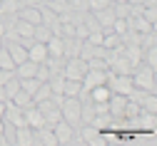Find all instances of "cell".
Listing matches in <instances>:
<instances>
[{
    "mask_svg": "<svg viewBox=\"0 0 157 146\" xmlns=\"http://www.w3.org/2000/svg\"><path fill=\"white\" fill-rule=\"evenodd\" d=\"M122 42V37L117 35V32H112V30H105V37H102V47H107V50H115L117 45Z\"/></svg>",
    "mask_w": 157,
    "mask_h": 146,
    "instance_id": "cell-20",
    "label": "cell"
},
{
    "mask_svg": "<svg viewBox=\"0 0 157 146\" xmlns=\"http://www.w3.org/2000/svg\"><path fill=\"white\" fill-rule=\"evenodd\" d=\"M155 65H157V50L155 47H147V67L155 69Z\"/></svg>",
    "mask_w": 157,
    "mask_h": 146,
    "instance_id": "cell-31",
    "label": "cell"
},
{
    "mask_svg": "<svg viewBox=\"0 0 157 146\" xmlns=\"http://www.w3.org/2000/svg\"><path fill=\"white\" fill-rule=\"evenodd\" d=\"M87 69H107V59L105 57H90L87 59Z\"/></svg>",
    "mask_w": 157,
    "mask_h": 146,
    "instance_id": "cell-28",
    "label": "cell"
},
{
    "mask_svg": "<svg viewBox=\"0 0 157 146\" xmlns=\"http://www.w3.org/2000/svg\"><path fill=\"white\" fill-rule=\"evenodd\" d=\"M15 144H17V146H30V144H35V131L28 126V124L15 129Z\"/></svg>",
    "mask_w": 157,
    "mask_h": 146,
    "instance_id": "cell-12",
    "label": "cell"
},
{
    "mask_svg": "<svg viewBox=\"0 0 157 146\" xmlns=\"http://www.w3.org/2000/svg\"><path fill=\"white\" fill-rule=\"evenodd\" d=\"M60 112H63V119H65L67 124H72L75 129H80V124H82V119H80V114H82V101L77 99V97H65L63 104H60Z\"/></svg>",
    "mask_w": 157,
    "mask_h": 146,
    "instance_id": "cell-1",
    "label": "cell"
},
{
    "mask_svg": "<svg viewBox=\"0 0 157 146\" xmlns=\"http://www.w3.org/2000/svg\"><path fill=\"white\" fill-rule=\"evenodd\" d=\"M102 37H105V30H97V32H87V42L90 45H102Z\"/></svg>",
    "mask_w": 157,
    "mask_h": 146,
    "instance_id": "cell-29",
    "label": "cell"
},
{
    "mask_svg": "<svg viewBox=\"0 0 157 146\" xmlns=\"http://www.w3.org/2000/svg\"><path fill=\"white\" fill-rule=\"evenodd\" d=\"M87 94H90V101H107V99L112 97V89H110L107 84H97V87H92Z\"/></svg>",
    "mask_w": 157,
    "mask_h": 146,
    "instance_id": "cell-16",
    "label": "cell"
},
{
    "mask_svg": "<svg viewBox=\"0 0 157 146\" xmlns=\"http://www.w3.org/2000/svg\"><path fill=\"white\" fill-rule=\"evenodd\" d=\"M35 72H37V65H35L33 59H25V62H20V65H15V77L17 79L35 77Z\"/></svg>",
    "mask_w": 157,
    "mask_h": 146,
    "instance_id": "cell-14",
    "label": "cell"
},
{
    "mask_svg": "<svg viewBox=\"0 0 157 146\" xmlns=\"http://www.w3.org/2000/svg\"><path fill=\"white\" fill-rule=\"evenodd\" d=\"M137 126H140L142 131H155V126H157V114L155 112H140V121H137Z\"/></svg>",
    "mask_w": 157,
    "mask_h": 146,
    "instance_id": "cell-15",
    "label": "cell"
},
{
    "mask_svg": "<svg viewBox=\"0 0 157 146\" xmlns=\"http://www.w3.org/2000/svg\"><path fill=\"white\" fill-rule=\"evenodd\" d=\"M0 69H15V62H13L10 52L5 50V45L0 47Z\"/></svg>",
    "mask_w": 157,
    "mask_h": 146,
    "instance_id": "cell-26",
    "label": "cell"
},
{
    "mask_svg": "<svg viewBox=\"0 0 157 146\" xmlns=\"http://www.w3.org/2000/svg\"><path fill=\"white\" fill-rule=\"evenodd\" d=\"M52 37V30L48 27V25H35V30H33V40H37V42H48V40Z\"/></svg>",
    "mask_w": 157,
    "mask_h": 146,
    "instance_id": "cell-19",
    "label": "cell"
},
{
    "mask_svg": "<svg viewBox=\"0 0 157 146\" xmlns=\"http://www.w3.org/2000/svg\"><path fill=\"white\" fill-rule=\"evenodd\" d=\"M3 89H5V97H8V99H13V97H15V92L20 89V79H17V77H10L5 84H3Z\"/></svg>",
    "mask_w": 157,
    "mask_h": 146,
    "instance_id": "cell-25",
    "label": "cell"
},
{
    "mask_svg": "<svg viewBox=\"0 0 157 146\" xmlns=\"http://www.w3.org/2000/svg\"><path fill=\"white\" fill-rule=\"evenodd\" d=\"M0 101H8V97H5V89H3V84H0Z\"/></svg>",
    "mask_w": 157,
    "mask_h": 146,
    "instance_id": "cell-34",
    "label": "cell"
},
{
    "mask_svg": "<svg viewBox=\"0 0 157 146\" xmlns=\"http://www.w3.org/2000/svg\"><path fill=\"white\" fill-rule=\"evenodd\" d=\"M5 50L10 52V57H13L15 65H20V62L28 59V47L23 42H17V40H5Z\"/></svg>",
    "mask_w": 157,
    "mask_h": 146,
    "instance_id": "cell-7",
    "label": "cell"
},
{
    "mask_svg": "<svg viewBox=\"0 0 157 146\" xmlns=\"http://www.w3.org/2000/svg\"><path fill=\"white\" fill-rule=\"evenodd\" d=\"M107 72H110V67L107 69H87L85 77H82V92H90L97 84H105L107 82Z\"/></svg>",
    "mask_w": 157,
    "mask_h": 146,
    "instance_id": "cell-5",
    "label": "cell"
},
{
    "mask_svg": "<svg viewBox=\"0 0 157 146\" xmlns=\"http://www.w3.org/2000/svg\"><path fill=\"white\" fill-rule=\"evenodd\" d=\"M107 5H112V0H87V10H100Z\"/></svg>",
    "mask_w": 157,
    "mask_h": 146,
    "instance_id": "cell-30",
    "label": "cell"
},
{
    "mask_svg": "<svg viewBox=\"0 0 157 146\" xmlns=\"http://www.w3.org/2000/svg\"><path fill=\"white\" fill-rule=\"evenodd\" d=\"M17 17L25 20V23H30V25H40L43 23V12H40L37 5H23L20 10H17Z\"/></svg>",
    "mask_w": 157,
    "mask_h": 146,
    "instance_id": "cell-8",
    "label": "cell"
},
{
    "mask_svg": "<svg viewBox=\"0 0 157 146\" xmlns=\"http://www.w3.org/2000/svg\"><path fill=\"white\" fill-rule=\"evenodd\" d=\"M45 45H48V55H50V57H65V40H63V37L52 35Z\"/></svg>",
    "mask_w": 157,
    "mask_h": 146,
    "instance_id": "cell-13",
    "label": "cell"
},
{
    "mask_svg": "<svg viewBox=\"0 0 157 146\" xmlns=\"http://www.w3.org/2000/svg\"><path fill=\"white\" fill-rule=\"evenodd\" d=\"M0 136H5V119L0 116Z\"/></svg>",
    "mask_w": 157,
    "mask_h": 146,
    "instance_id": "cell-33",
    "label": "cell"
},
{
    "mask_svg": "<svg viewBox=\"0 0 157 146\" xmlns=\"http://www.w3.org/2000/svg\"><path fill=\"white\" fill-rule=\"evenodd\" d=\"M3 119L8 121V124H13V126L17 129V126H25V114H23V109L17 107L15 101H5V114H3Z\"/></svg>",
    "mask_w": 157,
    "mask_h": 146,
    "instance_id": "cell-6",
    "label": "cell"
},
{
    "mask_svg": "<svg viewBox=\"0 0 157 146\" xmlns=\"http://www.w3.org/2000/svg\"><path fill=\"white\" fill-rule=\"evenodd\" d=\"M132 84L137 89L155 92V69L152 67H142L140 72H132Z\"/></svg>",
    "mask_w": 157,
    "mask_h": 146,
    "instance_id": "cell-3",
    "label": "cell"
},
{
    "mask_svg": "<svg viewBox=\"0 0 157 146\" xmlns=\"http://www.w3.org/2000/svg\"><path fill=\"white\" fill-rule=\"evenodd\" d=\"M28 59H33L35 65H43V62L48 59V45H45V42H37V40H33V45L28 47Z\"/></svg>",
    "mask_w": 157,
    "mask_h": 146,
    "instance_id": "cell-10",
    "label": "cell"
},
{
    "mask_svg": "<svg viewBox=\"0 0 157 146\" xmlns=\"http://www.w3.org/2000/svg\"><path fill=\"white\" fill-rule=\"evenodd\" d=\"M140 107H142L145 112H155V114H157V94H155V92H147V94L142 97V101H140Z\"/></svg>",
    "mask_w": 157,
    "mask_h": 146,
    "instance_id": "cell-21",
    "label": "cell"
},
{
    "mask_svg": "<svg viewBox=\"0 0 157 146\" xmlns=\"http://www.w3.org/2000/svg\"><path fill=\"white\" fill-rule=\"evenodd\" d=\"M82 89V82L80 79H65V87H63V94L65 97H77Z\"/></svg>",
    "mask_w": 157,
    "mask_h": 146,
    "instance_id": "cell-17",
    "label": "cell"
},
{
    "mask_svg": "<svg viewBox=\"0 0 157 146\" xmlns=\"http://www.w3.org/2000/svg\"><path fill=\"white\" fill-rule=\"evenodd\" d=\"M85 72H87V62L82 57H67L65 59V67H63V77L65 79H80L82 82Z\"/></svg>",
    "mask_w": 157,
    "mask_h": 146,
    "instance_id": "cell-2",
    "label": "cell"
},
{
    "mask_svg": "<svg viewBox=\"0 0 157 146\" xmlns=\"http://www.w3.org/2000/svg\"><path fill=\"white\" fill-rule=\"evenodd\" d=\"M52 131H55L57 146H63V144H70V141L75 139V134H77V129L72 126V124H67L65 119H60V121H55V124H52Z\"/></svg>",
    "mask_w": 157,
    "mask_h": 146,
    "instance_id": "cell-4",
    "label": "cell"
},
{
    "mask_svg": "<svg viewBox=\"0 0 157 146\" xmlns=\"http://www.w3.org/2000/svg\"><path fill=\"white\" fill-rule=\"evenodd\" d=\"M5 114V101H0V116Z\"/></svg>",
    "mask_w": 157,
    "mask_h": 146,
    "instance_id": "cell-35",
    "label": "cell"
},
{
    "mask_svg": "<svg viewBox=\"0 0 157 146\" xmlns=\"http://www.w3.org/2000/svg\"><path fill=\"white\" fill-rule=\"evenodd\" d=\"M50 94H52L50 84H48V82H40V87H37V89H35V94H33V101H43V99H50Z\"/></svg>",
    "mask_w": 157,
    "mask_h": 146,
    "instance_id": "cell-23",
    "label": "cell"
},
{
    "mask_svg": "<svg viewBox=\"0 0 157 146\" xmlns=\"http://www.w3.org/2000/svg\"><path fill=\"white\" fill-rule=\"evenodd\" d=\"M0 17H3V5H0Z\"/></svg>",
    "mask_w": 157,
    "mask_h": 146,
    "instance_id": "cell-37",
    "label": "cell"
},
{
    "mask_svg": "<svg viewBox=\"0 0 157 146\" xmlns=\"http://www.w3.org/2000/svg\"><path fill=\"white\" fill-rule=\"evenodd\" d=\"M37 87H40V79H37V77H25V79H20V89H25L28 94H35Z\"/></svg>",
    "mask_w": 157,
    "mask_h": 146,
    "instance_id": "cell-24",
    "label": "cell"
},
{
    "mask_svg": "<svg viewBox=\"0 0 157 146\" xmlns=\"http://www.w3.org/2000/svg\"><path fill=\"white\" fill-rule=\"evenodd\" d=\"M0 5H3V15H15L20 10V3H17V0H0Z\"/></svg>",
    "mask_w": 157,
    "mask_h": 146,
    "instance_id": "cell-27",
    "label": "cell"
},
{
    "mask_svg": "<svg viewBox=\"0 0 157 146\" xmlns=\"http://www.w3.org/2000/svg\"><path fill=\"white\" fill-rule=\"evenodd\" d=\"M3 45H5V40H3V37H0V47H3Z\"/></svg>",
    "mask_w": 157,
    "mask_h": 146,
    "instance_id": "cell-36",
    "label": "cell"
},
{
    "mask_svg": "<svg viewBox=\"0 0 157 146\" xmlns=\"http://www.w3.org/2000/svg\"><path fill=\"white\" fill-rule=\"evenodd\" d=\"M23 114H25V124H28L30 129H37V126H43V124H45V119H43L40 109H37L35 104H30V107H25V109H23Z\"/></svg>",
    "mask_w": 157,
    "mask_h": 146,
    "instance_id": "cell-11",
    "label": "cell"
},
{
    "mask_svg": "<svg viewBox=\"0 0 157 146\" xmlns=\"http://www.w3.org/2000/svg\"><path fill=\"white\" fill-rule=\"evenodd\" d=\"M17 3H20V8H23V5H37V0H17Z\"/></svg>",
    "mask_w": 157,
    "mask_h": 146,
    "instance_id": "cell-32",
    "label": "cell"
},
{
    "mask_svg": "<svg viewBox=\"0 0 157 146\" xmlns=\"http://www.w3.org/2000/svg\"><path fill=\"white\" fill-rule=\"evenodd\" d=\"M10 101H15L20 109H25V107H30V104H35V101H33V94H28L25 89H17V92H15V97H13Z\"/></svg>",
    "mask_w": 157,
    "mask_h": 146,
    "instance_id": "cell-18",
    "label": "cell"
},
{
    "mask_svg": "<svg viewBox=\"0 0 157 146\" xmlns=\"http://www.w3.org/2000/svg\"><path fill=\"white\" fill-rule=\"evenodd\" d=\"M92 17L100 23V27L102 30H110L112 27V23L117 20V15H115V10L107 5V8H100V10H92Z\"/></svg>",
    "mask_w": 157,
    "mask_h": 146,
    "instance_id": "cell-9",
    "label": "cell"
},
{
    "mask_svg": "<svg viewBox=\"0 0 157 146\" xmlns=\"http://www.w3.org/2000/svg\"><path fill=\"white\" fill-rule=\"evenodd\" d=\"M45 8H50V10H52V12H57V15H60V12H67V10H72L67 0H48V3H45Z\"/></svg>",
    "mask_w": 157,
    "mask_h": 146,
    "instance_id": "cell-22",
    "label": "cell"
}]
</instances>
